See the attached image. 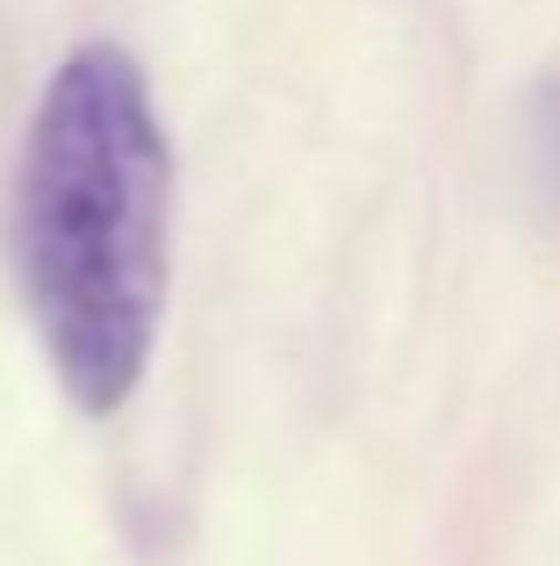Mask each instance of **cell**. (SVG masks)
I'll use <instances>...</instances> for the list:
<instances>
[{
  "label": "cell",
  "instance_id": "cell-1",
  "mask_svg": "<svg viewBox=\"0 0 560 566\" xmlns=\"http://www.w3.org/2000/svg\"><path fill=\"white\" fill-rule=\"evenodd\" d=\"M173 151L123 43H80L29 115L8 259L29 331L72 409L115 416L144 387L166 316Z\"/></svg>",
  "mask_w": 560,
  "mask_h": 566
}]
</instances>
